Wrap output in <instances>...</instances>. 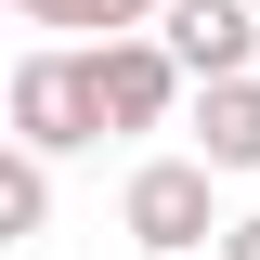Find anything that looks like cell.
Masks as SVG:
<instances>
[{
    "label": "cell",
    "instance_id": "6da1fadb",
    "mask_svg": "<svg viewBox=\"0 0 260 260\" xmlns=\"http://www.w3.org/2000/svg\"><path fill=\"white\" fill-rule=\"evenodd\" d=\"M208 182H221L208 156H143V169H130V195H117L130 247H156V260H208V234H221Z\"/></svg>",
    "mask_w": 260,
    "mask_h": 260
},
{
    "label": "cell",
    "instance_id": "5b68a950",
    "mask_svg": "<svg viewBox=\"0 0 260 260\" xmlns=\"http://www.w3.org/2000/svg\"><path fill=\"white\" fill-rule=\"evenodd\" d=\"M195 156L221 169V182L260 169V78H208V91H195Z\"/></svg>",
    "mask_w": 260,
    "mask_h": 260
},
{
    "label": "cell",
    "instance_id": "277c9868",
    "mask_svg": "<svg viewBox=\"0 0 260 260\" xmlns=\"http://www.w3.org/2000/svg\"><path fill=\"white\" fill-rule=\"evenodd\" d=\"M156 39L182 52L195 91H208V78H260V65H247V52H260V0H169Z\"/></svg>",
    "mask_w": 260,
    "mask_h": 260
},
{
    "label": "cell",
    "instance_id": "8992f818",
    "mask_svg": "<svg viewBox=\"0 0 260 260\" xmlns=\"http://www.w3.org/2000/svg\"><path fill=\"white\" fill-rule=\"evenodd\" d=\"M26 26H78V39H130L143 13H169V0H13Z\"/></svg>",
    "mask_w": 260,
    "mask_h": 260
},
{
    "label": "cell",
    "instance_id": "7a4b0ae2",
    "mask_svg": "<svg viewBox=\"0 0 260 260\" xmlns=\"http://www.w3.org/2000/svg\"><path fill=\"white\" fill-rule=\"evenodd\" d=\"M13 143H39V156H78V143H104L91 52H26V65H13Z\"/></svg>",
    "mask_w": 260,
    "mask_h": 260
},
{
    "label": "cell",
    "instance_id": "9c48e42d",
    "mask_svg": "<svg viewBox=\"0 0 260 260\" xmlns=\"http://www.w3.org/2000/svg\"><path fill=\"white\" fill-rule=\"evenodd\" d=\"M208 260H221V247H208Z\"/></svg>",
    "mask_w": 260,
    "mask_h": 260
},
{
    "label": "cell",
    "instance_id": "52a82bcc",
    "mask_svg": "<svg viewBox=\"0 0 260 260\" xmlns=\"http://www.w3.org/2000/svg\"><path fill=\"white\" fill-rule=\"evenodd\" d=\"M39 221H52V156L13 143V156H0V234H39Z\"/></svg>",
    "mask_w": 260,
    "mask_h": 260
},
{
    "label": "cell",
    "instance_id": "ba28073f",
    "mask_svg": "<svg viewBox=\"0 0 260 260\" xmlns=\"http://www.w3.org/2000/svg\"><path fill=\"white\" fill-rule=\"evenodd\" d=\"M221 260H260V208H247V221H221Z\"/></svg>",
    "mask_w": 260,
    "mask_h": 260
},
{
    "label": "cell",
    "instance_id": "3957f363",
    "mask_svg": "<svg viewBox=\"0 0 260 260\" xmlns=\"http://www.w3.org/2000/svg\"><path fill=\"white\" fill-rule=\"evenodd\" d=\"M91 91H104V130H169L195 78L156 26H130V39H91Z\"/></svg>",
    "mask_w": 260,
    "mask_h": 260
}]
</instances>
